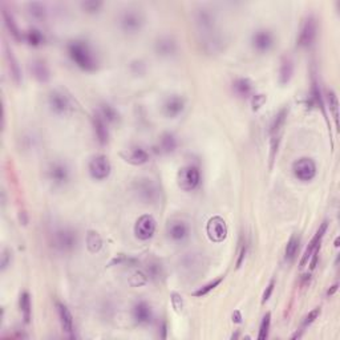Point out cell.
<instances>
[{
  "mask_svg": "<svg viewBox=\"0 0 340 340\" xmlns=\"http://www.w3.org/2000/svg\"><path fill=\"white\" fill-rule=\"evenodd\" d=\"M67 51L70 60L82 70L93 72L99 68V58L92 48V45L85 40L69 41L67 45Z\"/></svg>",
  "mask_w": 340,
  "mask_h": 340,
  "instance_id": "cell-1",
  "label": "cell"
},
{
  "mask_svg": "<svg viewBox=\"0 0 340 340\" xmlns=\"http://www.w3.org/2000/svg\"><path fill=\"white\" fill-rule=\"evenodd\" d=\"M78 235L70 227H59L52 234V246L60 253H70L77 247Z\"/></svg>",
  "mask_w": 340,
  "mask_h": 340,
  "instance_id": "cell-2",
  "label": "cell"
},
{
  "mask_svg": "<svg viewBox=\"0 0 340 340\" xmlns=\"http://www.w3.org/2000/svg\"><path fill=\"white\" fill-rule=\"evenodd\" d=\"M120 27L125 33H137L141 31L143 25L142 13L138 12V9H125L119 19Z\"/></svg>",
  "mask_w": 340,
  "mask_h": 340,
  "instance_id": "cell-3",
  "label": "cell"
},
{
  "mask_svg": "<svg viewBox=\"0 0 340 340\" xmlns=\"http://www.w3.org/2000/svg\"><path fill=\"white\" fill-rule=\"evenodd\" d=\"M200 181H201L200 170L196 166H193V165H188V166H184L182 169H180L178 176H177L178 186L185 192L194 190L200 185Z\"/></svg>",
  "mask_w": 340,
  "mask_h": 340,
  "instance_id": "cell-4",
  "label": "cell"
},
{
  "mask_svg": "<svg viewBox=\"0 0 340 340\" xmlns=\"http://www.w3.org/2000/svg\"><path fill=\"white\" fill-rule=\"evenodd\" d=\"M202 50L206 54L215 55L219 54L223 47H225V37L218 32L217 29L207 31V32H201V39H200Z\"/></svg>",
  "mask_w": 340,
  "mask_h": 340,
  "instance_id": "cell-5",
  "label": "cell"
},
{
  "mask_svg": "<svg viewBox=\"0 0 340 340\" xmlns=\"http://www.w3.org/2000/svg\"><path fill=\"white\" fill-rule=\"evenodd\" d=\"M47 176L48 180L58 188H63L69 182L70 178V170L69 166L66 162L62 161H55L48 166L47 169Z\"/></svg>",
  "mask_w": 340,
  "mask_h": 340,
  "instance_id": "cell-6",
  "label": "cell"
},
{
  "mask_svg": "<svg viewBox=\"0 0 340 340\" xmlns=\"http://www.w3.org/2000/svg\"><path fill=\"white\" fill-rule=\"evenodd\" d=\"M135 193L145 204H153L158 200V188L149 178H139L135 182Z\"/></svg>",
  "mask_w": 340,
  "mask_h": 340,
  "instance_id": "cell-7",
  "label": "cell"
},
{
  "mask_svg": "<svg viewBox=\"0 0 340 340\" xmlns=\"http://www.w3.org/2000/svg\"><path fill=\"white\" fill-rule=\"evenodd\" d=\"M90 177L96 181H103L109 177L112 172L111 162L108 160L107 156L104 154H97V156L92 157L88 165Z\"/></svg>",
  "mask_w": 340,
  "mask_h": 340,
  "instance_id": "cell-8",
  "label": "cell"
},
{
  "mask_svg": "<svg viewBox=\"0 0 340 340\" xmlns=\"http://www.w3.org/2000/svg\"><path fill=\"white\" fill-rule=\"evenodd\" d=\"M48 104L51 111L58 116H66L72 112L73 105L70 103V99L62 90H52L48 96Z\"/></svg>",
  "mask_w": 340,
  "mask_h": 340,
  "instance_id": "cell-9",
  "label": "cell"
},
{
  "mask_svg": "<svg viewBox=\"0 0 340 340\" xmlns=\"http://www.w3.org/2000/svg\"><path fill=\"white\" fill-rule=\"evenodd\" d=\"M292 172L295 174V177L299 181L303 182H308L315 178L316 176V165L314 160L308 158V157H303L296 160L292 165Z\"/></svg>",
  "mask_w": 340,
  "mask_h": 340,
  "instance_id": "cell-10",
  "label": "cell"
},
{
  "mask_svg": "<svg viewBox=\"0 0 340 340\" xmlns=\"http://www.w3.org/2000/svg\"><path fill=\"white\" fill-rule=\"evenodd\" d=\"M275 39L274 35L269 31V29H258L253 33V37H251V44H253V48H254L257 52L259 54H267L270 52L271 48L274 47Z\"/></svg>",
  "mask_w": 340,
  "mask_h": 340,
  "instance_id": "cell-11",
  "label": "cell"
},
{
  "mask_svg": "<svg viewBox=\"0 0 340 340\" xmlns=\"http://www.w3.org/2000/svg\"><path fill=\"white\" fill-rule=\"evenodd\" d=\"M156 219L152 215H149V214L141 215L135 225L136 237L138 238L139 241H148L156 231Z\"/></svg>",
  "mask_w": 340,
  "mask_h": 340,
  "instance_id": "cell-12",
  "label": "cell"
},
{
  "mask_svg": "<svg viewBox=\"0 0 340 340\" xmlns=\"http://www.w3.org/2000/svg\"><path fill=\"white\" fill-rule=\"evenodd\" d=\"M206 233L210 241L222 242L227 237V225L222 217L210 218L207 225H206Z\"/></svg>",
  "mask_w": 340,
  "mask_h": 340,
  "instance_id": "cell-13",
  "label": "cell"
},
{
  "mask_svg": "<svg viewBox=\"0 0 340 340\" xmlns=\"http://www.w3.org/2000/svg\"><path fill=\"white\" fill-rule=\"evenodd\" d=\"M166 233L173 242L182 243L190 235V227L182 219H172V221H169L168 226H166Z\"/></svg>",
  "mask_w": 340,
  "mask_h": 340,
  "instance_id": "cell-14",
  "label": "cell"
},
{
  "mask_svg": "<svg viewBox=\"0 0 340 340\" xmlns=\"http://www.w3.org/2000/svg\"><path fill=\"white\" fill-rule=\"evenodd\" d=\"M194 21L197 24L200 33L215 29V16L207 7H198L194 12Z\"/></svg>",
  "mask_w": 340,
  "mask_h": 340,
  "instance_id": "cell-15",
  "label": "cell"
},
{
  "mask_svg": "<svg viewBox=\"0 0 340 340\" xmlns=\"http://www.w3.org/2000/svg\"><path fill=\"white\" fill-rule=\"evenodd\" d=\"M316 37V20L314 16H308L304 19L302 28H300L298 45L299 47H310L315 41Z\"/></svg>",
  "mask_w": 340,
  "mask_h": 340,
  "instance_id": "cell-16",
  "label": "cell"
},
{
  "mask_svg": "<svg viewBox=\"0 0 340 340\" xmlns=\"http://www.w3.org/2000/svg\"><path fill=\"white\" fill-rule=\"evenodd\" d=\"M327 229H328V222L324 221L323 223L319 226V229H318V231L315 233V235L312 237L310 243H308L307 249H306V251H304L303 258H302V261H300V267L306 266V265L310 262V258L312 257V254H314L315 251L319 250L320 243H322V239H323L324 234H326Z\"/></svg>",
  "mask_w": 340,
  "mask_h": 340,
  "instance_id": "cell-17",
  "label": "cell"
},
{
  "mask_svg": "<svg viewBox=\"0 0 340 340\" xmlns=\"http://www.w3.org/2000/svg\"><path fill=\"white\" fill-rule=\"evenodd\" d=\"M132 316L138 326H148L153 320V310L145 300H139L132 308Z\"/></svg>",
  "mask_w": 340,
  "mask_h": 340,
  "instance_id": "cell-18",
  "label": "cell"
},
{
  "mask_svg": "<svg viewBox=\"0 0 340 340\" xmlns=\"http://www.w3.org/2000/svg\"><path fill=\"white\" fill-rule=\"evenodd\" d=\"M154 50H156V54L161 58H169V56H173V55L177 52V41L173 36H169V35H165V36H161L160 39H157V41L154 43Z\"/></svg>",
  "mask_w": 340,
  "mask_h": 340,
  "instance_id": "cell-19",
  "label": "cell"
},
{
  "mask_svg": "<svg viewBox=\"0 0 340 340\" xmlns=\"http://www.w3.org/2000/svg\"><path fill=\"white\" fill-rule=\"evenodd\" d=\"M185 109V100L181 96H170L165 100L164 105H162V112L164 115L169 119H176L177 116H180Z\"/></svg>",
  "mask_w": 340,
  "mask_h": 340,
  "instance_id": "cell-20",
  "label": "cell"
},
{
  "mask_svg": "<svg viewBox=\"0 0 340 340\" xmlns=\"http://www.w3.org/2000/svg\"><path fill=\"white\" fill-rule=\"evenodd\" d=\"M121 157L132 165H143L149 161V153L141 146H135L124 150L121 153Z\"/></svg>",
  "mask_w": 340,
  "mask_h": 340,
  "instance_id": "cell-21",
  "label": "cell"
},
{
  "mask_svg": "<svg viewBox=\"0 0 340 340\" xmlns=\"http://www.w3.org/2000/svg\"><path fill=\"white\" fill-rule=\"evenodd\" d=\"M58 307V314L59 319H60V324H62L63 331L66 332L67 335H69L70 338H73V331H74V324H73V316L70 314V311L68 310L66 304L59 303L56 304Z\"/></svg>",
  "mask_w": 340,
  "mask_h": 340,
  "instance_id": "cell-22",
  "label": "cell"
},
{
  "mask_svg": "<svg viewBox=\"0 0 340 340\" xmlns=\"http://www.w3.org/2000/svg\"><path fill=\"white\" fill-rule=\"evenodd\" d=\"M93 128L97 141L101 145H105L109 139V129H108V123L97 113L93 116Z\"/></svg>",
  "mask_w": 340,
  "mask_h": 340,
  "instance_id": "cell-23",
  "label": "cell"
},
{
  "mask_svg": "<svg viewBox=\"0 0 340 340\" xmlns=\"http://www.w3.org/2000/svg\"><path fill=\"white\" fill-rule=\"evenodd\" d=\"M292 74H294V63L290 58L284 56L282 64H280V69H279V82L282 85H286L292 78Z\"/></svg>",
  "mask_w": 340,
  "mask_h": 340,
  "instance_id": "cell-24",
  "label": "cell"
},
{
  "mask_svg": "<svg viewBox=\"0 0 340 340\" xmlns=\"http://www.w3.org/2000/svg\"><path fill=\"white\" fill-rule=\"evenodd\" d=\"M233 89L239 97H247L253 92V82L249 78H237L233 82Z\"/></svg>",
  "mask_w": 340,
  "mask_h": 340,
  "instance_id": "cell-25",
  "label": "cell"
},
{
  "mask_svg": "<svg viewBox=\"0 0 340 340\" xmlns=\"http://www.w3.org/2000/svg\"><path fill=\"white\" fill-rule=\"evenodd\" d=\"M31 70H32L33 76L39 80L40 82H47L50 80V70L47 68L44 62L41 60H35L31 66Z\"/></svg>",
  "mask_w": 340,
  "mask_h": 340,
  "instance_id": "cell-26",
  "label": "cell"
},
{
  "mask_svg": "<svg viewBox=\"0 0 340 340\" xmlns=\"http://www.w3.org/2000/svg\"><path fill=\"white\" fill-rule=\"evenodd\" d=\"M287 115H288V107H283L280 111L276 113L274 119V123L271 125V136L275 135H282L283 127H284V123H286Z\"/></svg>",
  "mask_w": 340,
  "mask_h": 340,
  "instance_id": "cell-27",
  "label": "cell"
},
{
  "mask_svg": "<svg viewBox=\"0 0 340 340\" xmlns=\"http://www.w3.org/2000/svg\"><path fill=\"white\" fill-rule=\"evenodd\" d=\"M326 100H327L330 112H331L332 116H334L336 127H339V101H338V97H336L335 92H334L332 89H327Z\"/></svg>",
  "mask_w": 340,
  "mask_h": 340,
  "instance_id": "cell-28",
  "label": "cell"
},
{
  "mask_svg": "<svg viewBox=\"0 0 340 340\" xmlns=\"http://www.w3.org/2000/svg\"><path fill=\"white\" fill-rule=\"evenodd\" d=\"M99 115L101 116V117H103L108 124L117 123L120 119L119 112L116 111L115 108L112 107V105H109V104H101Z\"/></svg>",
  "mask_w": 340,
  "mask_h": 340,
  "instance_id": "cell-29",
  "label": "cell"
},
{
  "mask_svg": "<svg viewBox=\"0 0 340 340\" xmlns=\"http://www.w3.org/2000/svg\"><path fill=\"white\" fill-rule=\"evenodd\" d=\"M299 245H300L299 235L294 234V235L288 239V242H287V245H286V250H284V257H286V259L292 261V259L295 258L296 253H298V250H299Z\"/></svg>",
  "mask_w": 340,
  "mask_h": 340,
  "instance_id": "cell-30",
  "label": "cell"
},
{
  "mask_svg": "<svg viewBox=\"0 0 340 340\" xmlns=\"http://www.w3.org/2000/svg\"><path fill=\"white\" fill-rule=\"evenodd\" d=\"M160 148H161V152H164V153L174 152L177 148L176 137H174L172 133H165V135L161 136Z\"/></svg>",
  "mask_w": 340,
  "mask_h": 340,
  "instance_id": "cell-31",
  "label": "cell"
},
{
  "mask_svg": "<svg viewBox=\"0 0 340 340\" xmlns=\"http://www.w3.org/2000/svg\"><path fill=\"white\" fill-rule=\"evenodd\" d=\"M86 247L90 253H97L103 247V239L96 231H89L86 234Z\"/></svg>",
  "mask_w": 340,
  "mask_h": 340,
  "instance_id": "cell-32",
  "label": "cell"
},
{
  "mask_svg": "<svg viewBox=\"0 0 340 340\" xmlns=\"http://www.w3.org/2000/svg\"><path fill=\"white\" fill-rule=\"evenodd\" d=\"M20 311L25 323H29V320H31V314H32V308H31V298H29V294L27 291H24L20 295Z\"/></svg>",
  "mask_w": 340,
  "mask_h": 340,
  "instance_id": "cell-33",
  "label": "cell"
},
{
  "mask_svg": "<svg viewBox=\"0 0 340 340\" xmlns=\"http://www.w3.org/2000/svg\"><path fill=\"white\" fill-rule=\"evenodd\" d=\"M24 37L25 40H27V43H28L29 45H33V47H39V45L44 44L45 41V37L44 35H43V32L36 28L28 29V31L25 32Z\"/></svg>",
  "mask_w": 340,
  "mask_h": 340,
  "instance_id": "cell-34",
  "label": "cell"
},
{
  "mask_svg": "<svg viewBox=\"0 0 340 340\" xmlns=\"http://www.w3.org/2000/svg\"><path fill=\"white\" fill-rule=\"evenodd\" d=\"M28 13L36 20H43L47 15V9H45V5L43 3L32 1L28 4Z\"/></svg>",
  "mask_w": 340,
  "mask_h": 340,
  "instance_id": "cell-35",
  "label": "cell"
},
{
  "mask_svg": "<svg viewBox=\"0 0 340 340\" xmlns=\"http://www.w3.org/2000/svg\"><path fill=\"white\" fill-rule=\"evenodd\" d=\"M222 280H223V276H219V278L214 279L213 282H209V283H207V284H205V286H204V287H201V288H198L197 291H194V292H193V295L197 296V298H202V296L207 295L210 291L214 290L215 287L221 284Z\"/></svg>",
  "mask_w": 340,
  "mask_h": 340,
  "instance_id": "cell-36",
  "label": "cell"
},
{
  "mask_svg": "<svg viewBox=\"0 0 340 340\" xmlns=\"http://www.w3.org/2000/svg\"><path fill=\"white\" fill-rule=\"evenodd\" d=\"M3 19H4V23L7 25V28L9 29V32L12 33V36L16 37V39H20V33H19V28H17L16 23L13 20L12 15L7 9H3Z\"/></svg>",
  "mask_w": 340,
  "mask_h": 340,
  "instance_id": "cell-37",
  "label": "cell"
},
{
  "mask_svg": "<svg viewBox=\"0 0 340 340\" xmlns=\"http://www.w3.org/2000/svg\"><path fill=\"white\" fill-rule=\"evenodd\" d=\"M270 326H271V314L270 312H267L266 315L263 316L262 322H261V326H259V334H258L259 340L267 339V336H269V331H270Z\"/></svg>",
  "mask_w": 340,
  "mask_h": 340,
  "instance_id": "cell-38",
  "label": "cell"
},
{
  "mask_svg": "<svg viewBox=\"0 0 340 340\" xmlns=\"http://www.w3.org/2000/svg\"><path fill=\"white\" fill-rule=\"evenodd\" d=\"M7 56H8L9 59V67H11V72H12V76L13 78H15V81L19 82L20 81V70H19V66H17L16 60H15V58H13L12 55V51L7 50Z\"/></svg>",
  "mask_w": 340,
  "mask_h": 340,
  "instance_id": "cell-39",
  "label": "cell"
},
{
  "mask_svg": "<svg viewBox=\"0 0 340 340\" xmlns=\"http://www.w3.org/2000/svg\"><path fill=\"white\" fill-rule=\"evenodd\" d=\"M101 5H103L101 1H94V0H89V1H84V3H81L82 9H84L85 12L89 13L99 12V9L101 8Z\"/></svg>",
  "mask_w": 340,
  "mask_h": 340,
  "instance_id": "cell-40",
  "label": "cell"
},
{
  "mask_svg": "<svg viewBox=\"0 0 340 340\" xmlns=\"http://www.w3.org/2000/svg\"><path fill=\"white\" fill-rule=\"evenodd\" d=\"M319 314H320V308L318 307V308H315V310H312L310 314H308L306 318H304V320H303V328L304 327H307V326H310L311 323H314L315 322V319L319 316Z\"/></svg>",
  "mask_w": 340,
  "mask_h": 340,
  "instance_id": "cell-41",
  "label": "cell"
},
{
  "mask_svg": "<svg viewBox=\"0 0 340 340\" xmlns=\"http://www.w3.org/2000/svg\"><path fill=\"white\" fill-rule=\"evenodd\" d=\"M265 103H266V96L265 94H255L254 99H253V109L258 111Z\"/></svg>",
  "mask_w": 340,
  "mask_h": 340,
  "instance_id": "cell-42",
  "label": "cell"
},
{
  "mask_svg": "<svg viewBox=\"0 0 340 340\" xmlns=\"http://www.w3.org/2000/svg\"><path fill=\"white\" fill-rule=\"evenodd\" d=\"M274 286H275V282H274V280H271L270 284H269V286H267L266 291H265V294H263L262 303H266L267 300L270 299L271 294H272V291H274Z\"/></svg>",
  "mask_w": 340,
  "mask_h": 340,
  "instance_id": "cell-43",
  "label": "cell"
},
{
  "mask_svg": "<svg viewBox=\"0 0 340 340\" xmlns=\"http://www.w3.org/2000/svg\"><path fill=\"white\" fill-rule=\"evenodd\" d=\"M173 298H172V302H173V307L176 308L177 311H180V310H182V299H181V296L178 295V294H173Z\"/></svg>",
  "mask_w": 340,
  "mask_h": 340,
  "instance_id": "cell-44",
  "label": "cell"
},
{
  "mask_svg": "<svg viewBox=\"0 0 340 340\" xmlns=\"http://www.w3.org/2000/svg\"><path fill=\"white\" fill-rule=\"evenodd\" d=\"M148 270L149 274L153 275V278H157V276L161 274V267L160 265H157V263H152V265L148 267Z\"/></svg>",
  "mask_w": 340,
  "mask_h": 340,
  "instance_id": "cell-45",
  "label": "cell"
},
{
  "mask_svg": "<svg viewBox=\"0 0 340 340\" xmlns=\"http://www.w3.org/2000/svg\"><path fill=\"white\" fill-rule=\"evenodd\" d=\"M11 258V253L8 250L3 251V255H1V270H5L7 266H8L9 261L8 259Z\"/></svg>",
  "mask_w": 340,
  "mask_h": 340,
  "instance_id": "cell-46",
  "label": "cell"
},
{
  "mask_svg": "<svg viewBox=\"0 0 340 340\" xmlns=\"http://www.w3.org/2000/svg\"><path fill=\"white\" fill-rule=\"evenodd\" d=\"M246 253H247V246L243 243L241 247V251H239V257H238V261H237V267L239 269L242 265V262H243V259H245V257H246Z\"/></svg>",
  "mask_w": 340,
  "mask_h": 340,
  "instance_id": "cell-47",
  "label": "cell"
},
{
  "mask_svg": "<svg viewBox=\"0 0 340 340\" xmlns=\"http://www.w3.org/2000/svg\"><path fill=\"white\" fill-rule=\"evenodd\" d=\"M233 322H235V323H241V322H242V315H241V312H239V311H235V312H234V315H233Z\"/></svg>",
  "mask_w": 340,
  "mask_h": 340,
  "instance_id": "cell-48",
  "label": "cell"
},
{
  "mask_svg": "<svg viewBox=\"0 0 340 340\" xmlns=\"http://www.w3.org/2000/svg\"><path fill=\"white\" fill-rule=\"evenodd\" d=\"M336 290H338V283H336V284H334V286H332L331 290H328L327 295H328V296L334 295V294H335V292H336Z\"/></svg>",
  "mask_w": 340,
  "mask_h": 340,
  "instance_id": "cell-49",
  "label": "cell"
},
{
  "mask_svg": "<svg viewBox=\"0 0 340 340\" xmlns=\"http://www.w3.org/2000/svg\"><path fill=\"white\" fill-rule=\"evenodd\" d=\"M335 246H336V247L339 246V239H336V241H335Z\"/></svg>",
  "mask_w": 340,
  "mask_h": 340,
  "instance_id": "cell-50",
  "label": "cell"
}]
</instances>
